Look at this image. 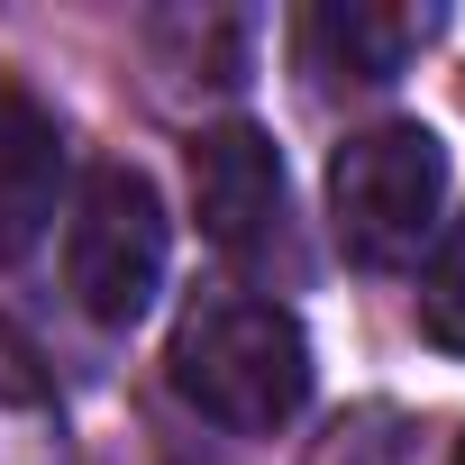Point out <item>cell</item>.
I'll list each match as a JSON object with an SVG mask.
<instances>
[{
	"label": "cell",
	"mask_w": 465,
	"mask_h": 465,
	"mask_svg": "<svg viewBox=\"0 0 465 465\" xmlns=\"http://www.w3.org/2000/svg\"><path fill=\"white\" fill-rule=\"evenodd\" d=\"M420 338L465 356V210L438 228V247H429V274H420Z\"/></svg>",
	"instance_id": "52a82bcc"
},
{
	"label": "cell",
	"mask_w": 465,
	"mask_h": 465,
	"mask_svg": "<svg viewBox=\"0 0 465 465\" xmlns=\"http://www.w3.org/2000/svg\"><path fill=\"white\" fill-rule=\"evenodd\" d=\"M164 383L183 411H201L210 429H238V438H274L302 420L311 401V338L283 302L265 292H201L173 320L164 347Z\"/></svg>",
	"instance_id": "6da1fadb"
},
{
	"label": "cell",
	"mask_w": 465,
	"mask_h": 465,
	"mask_svg": "<svg viewBox=\"0 0 465 465\" xmlns=\"http://www.w3.org/2000/svg\"><path fill=\"white\" fill-rule=\"evenodd\" d=\"M329 228L347 265L401 274L447 228V137L420 119H374L329 155Z\"/></svg>",
	"instance_id": "7a4b0ae2"
},
{
	"label": "cell",
	"mask_w": 465,
	"mask_h": 465,
	"mask_svg": "<svg viewBox=\"0 0 465 465\" xmlns=\"http://www.w3.org/2000/svg\"><path fill=\"white\" fill-rule=\"evenodd\" d=\"M192 210H201V238L256 292H292L311 274L292 173H283V155H274V137L256 119H219V128L192 137Z\"/></svg>",
	"instance_id": "3957f363"
},
{
	"label": "cell",
	"mask_w": 465,
	"mask_h": 465,
	"mask_svg": "<svg viewBox=\"0 0 465 465\" xmlns=\"http://www.w3.org/2000/svg\"><path fill=\"white\" fill-rule=\"evenodd\" d=\"M438 37V10H383V0H320L292 19V64L320 92H383Z\"/></svg>",
	"instance_id": "5b68a950"
},
{
	"label": "cell",
	"mask_w": 465,
	"mask_h": 465,
	"mask_svg": "<svg viewBox=\"0 0 465 465\" xmlns=\"http://www.w3.org/2000/svg\"><path fill=\"white\" fill-rule=\"evenodd\" d=\"M164 265H173V219H164L155 183L137 164H92L83 201L64 219V292L83 302V320L137 329L164 292Z\"/></svg>",
	"instance_id": "277c9868"
},
{
	"label": "cell",
	"mask_w": 465,
	"mask_h": 465,
	"mask_svg": "<svg viewBox=\"0 0 465 465\" xmlns=\"http://www.w3.org/2000/svg\"><path fill=\"white\" fill-rule=\"evenodd\" d=\"M456 465H465V438H456Z\"/></svg>",
	"instance_id": "ba28073f"
},
{
	"label": "cell",
	"mask_w": 465,
	"mask_h": 465,
	"mask_svg": "<svg viewBox=\"0 0 465 465\" xmlns=\"http://www.w3.org/2000/svg\"><path fill=\"white\" fill-rule=\"evenodd\" d=\"M55 201H64V119L37 92L0 83V265L37 256Z\"/></svg>",
	"instance_id": "8992f818"
}]
</instances>
